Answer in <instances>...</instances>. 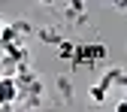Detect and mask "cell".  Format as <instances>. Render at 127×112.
I'll return each mask as SVG.
<instances>
[{"mask_svg":"<svg viewBox=\"0 0 127 112\" xmlns=\"http://www.w3.org/2000/svg\"><path fill=\"white\" fill-rule=\"evenodd\" d=\"M15 97H18V85H15L9 76H3V79H0V103H3V106H12Z\"/></svg>","mask_w":127,"mask_h":112,"instance_id":"cell-1","label":"cell"},{"mask_svg":"<svg viewBox=\"0 0 127 112\" xmlns=\"http://www.w3.org/2000/svg\"><path fill=\"white\" fill-rule=\"evenodd\" d=\"M58 52H61V58H70V61H73V58H76V45H73V42H64V39H61Z\"/></svg>","mask_w":127,"mask_h":112,"instance_id":"cell-2","label":"cell"},{"mask_svg":"<svg viewBox=\"0 0 127 112\" xmlns=\"http://www.w3.org/2000/svg\"><path fill=\"white\" fill-rule=\"evenodd\" d=\"M91 100H94V103H103V100H106V85H94V88H91Z\"/></svg>","mask_w":127,"mask_h":112,"instance_id":"cell-3","label":"cell"},{"mask_svg":"<svg viewBox=\"0 0 127 112\" xmlns=\"http://www.w3.org/2000/svg\"><path fill=\"white\" fill-rule=\"evenodd\" d=\"M115 112H127V97H124L121 103H115Z\"/></svg>","mask_w":127,"mask_h":112,"instance_id":"cell-4","label":"cell"},{"mask_svg":"<svg viewBox=\"0 0 127 112\" xmlns=\"http://www.w3.org/2000/svg\"><path fill=\"white\" fill-rule=\"evenodd\" d=\"M0 112H9V106H3V103H0Z\"/></svg>","mask_w":127,"mask_h":112,"instance_id":"cell-5","label":"cell"},{"mask_svg":"<svg viewBox=\"0 0 127 112\" xmlns=\"http://www.w3.org/2000/svg\"><path fill=\"white\" fill-rule=\"evenodd\" d=\"M0 30H3V21H0Z\"/></svg>","mask_w":127,"mask_h":112,"instance_id":"cell-6","label":"cell"}]
</instances>
